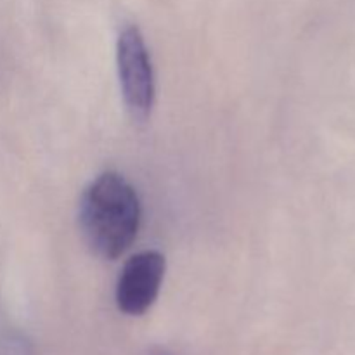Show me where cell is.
Returning <instances> with one entry per match:
<instances>
[{
  "label": "cell",
  "mask_w": 355,
  "mask_h": 355,
  "mask_svg": "<svg viewBox=\"0 0 355 355\" xmlns=\"http://www.w3.org/2000/svg\"><path fill=\"white\" fill-rule=\"evenodd\" d=\"M141 201L123 175H97L80 198L78 222L87 245L106 260L123 255L141 227Z\"/></svg>",
  "instance_id": "6da1fadb"
},
{
  "label": "cell",
  "mask_w": 355,
  "mask_h": 355,
  "mask_svg": "<svg viewBox=\"0 0 355 355\" xmlns=\"http://www.w3.org/2000/svg\"><path fill=\"white\" fill-rule=\"evenodd\" d=\"M116 64L121 94L128 111L137 120H146L155 106V71L144 37L134 24H128L120 31Z\"/></svg>",
  "instance_id": "7a4b0ae2"
},
{
  "label": "cell",
  "mask_w": 355,
  "mask_h": 355,
  "mask_svg": "<svg viewBox=\"0 0 355 355\" xmlns=\"http://www.w3.org/2000/svg\"><path fill=\"white\" fill-rule=\"evenodd\" d=\"M165 270V257L156 250H146L132 255L118 277V309L134 318L146 314L158 298Z\"/></svg>",
  "instance_id": "3957f363"
},
{
  "label": "cell",
  "mask_w": 355,
  "mask_h": 355,
  "mask_svg": "<svg viewBox=\"0 0 355 355\" xmlns=\"http://www.w3.org/2000/svg\"><path fill=\"white\" fill-rule=\"evenodd\" d=\"M0 355H33L30 343L21 335L10 333L0 342Z\"/></svg>",
  "instance_id": "277c9868"
},
{
  "label": "cell",
  "mask_w": 355,
  "mask_h": 355,
  "mask_svg": "<svg viewBox=\"0 0 355 355\" xmlns=\"http://www.w3.org/2000/svg\"><path fill=\"white\" fill-rule=\"evenodd\" d=\"M153 355H172V354L165 352V350H159V352H156V354H153Z\"/></svg>",
  "instance_id": "5b68a950"
}]
</instances>
